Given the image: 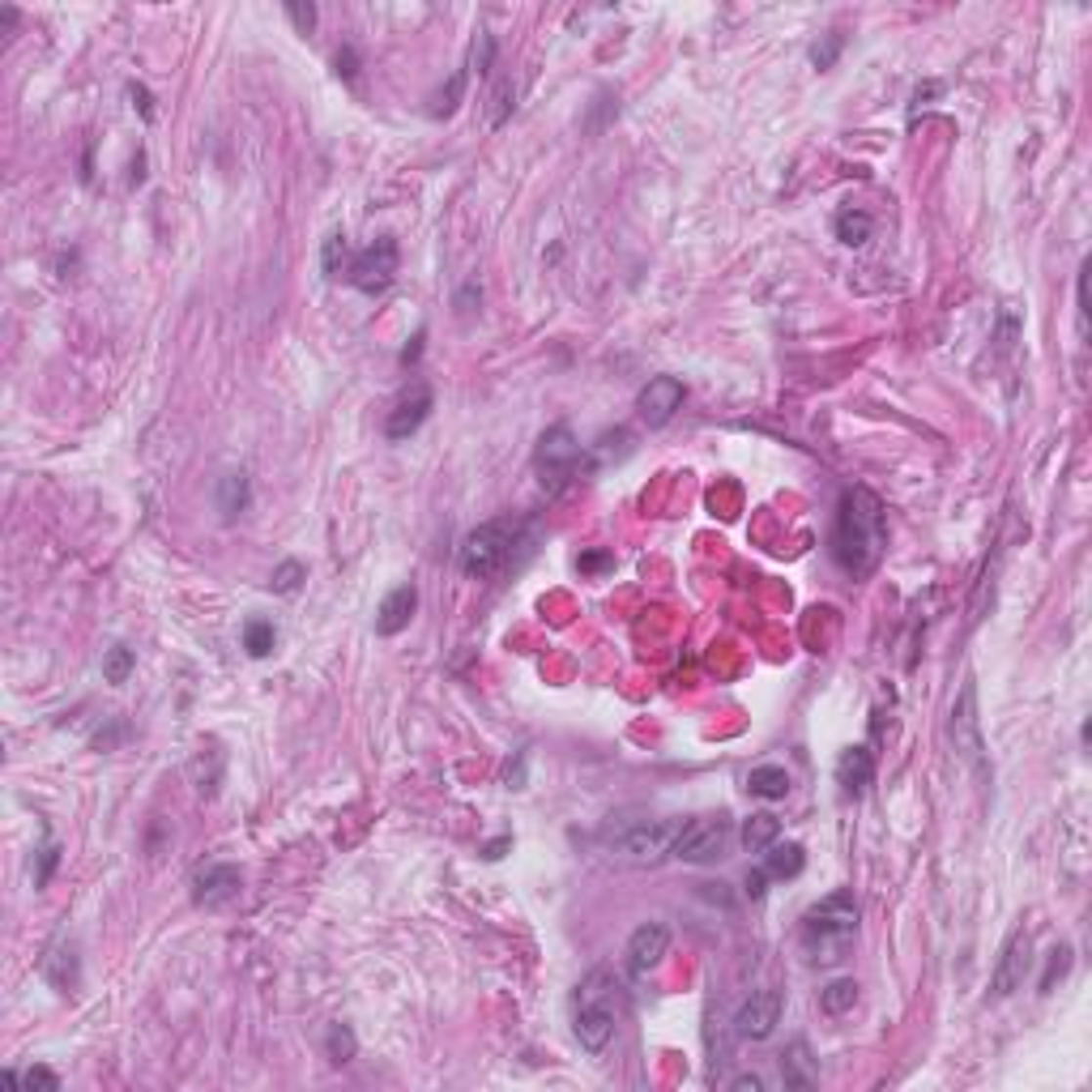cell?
Listing matches in <instances>:
<instances>
[{
  "mask_svg": "<svg viewBox=\"0 0 1092 1092\" xmlns=\"http://www.w3.org/2000/svg\"><path fill=\"white\" fill-rule=\"evenodd\" d=\"M828 550H832V563L853 581L871 577L879 568V559L888 550V521H884V503H879L875 491H866V487L841 491Z\"/></svg>",
  "mask_w": 1092,
  "mask_h": 1092,
  "instance_id": "6da1fadb",
  "label": "cell"
},
{
  "mask_svg": "<svg viewBox=\"0 0 1092 1092\" xmlns=\"http://www.w3.org/2000/svg\"><path fill=\"white\" fill-rule=\"evenodd\" d=\"M853 939H858V900H853V892L837 888L803 913V952L811 965H824V969L841 965L853 952Z\"/></svg>",
  "mask_w": 1092,
  "mask_h": 1092,
  "instance_id": "7a4b0ae2",
  "label": "cell"
},
{
  "mask_svg": "<svg viewBox=\"0 0 1092 1092\" xmlns=\"http://www.w3.org/2000/svg\"><path fill=\"white\" fill-rule=\"evenodd\" d=\"M619 982L610 969H593L585 973L577 994H572V1032H577L581 1050L590 1054H602L615 1037V1025H619Z\"/></svg>",
  "mask_w": 1092,
  "mask_h": 1092,
  "instance_id": "3957f363",
  "label": "cell"
},
{
  "mask_svg": "<svg viewBox=\"0 0 1092 1092\" xmlns=\"http://www.w3.org/2000/svg\"><path fill=\"white\" fill-rule=\"evenodd\" d=\"M521 534H525V525L516 516H500V521L478 525V530L465 534L461 559L457 563H461L465 577H478V581L496 577V572H503L512 563V550L521 546Z\"/></svg>",
  "mask_w": 1092,
  "mask_h": 1092,
  "instance_id": "277c9868",
  "label": "cell"
},
{
  "mask_svg": "<svg viewBox=\"0 0 1092 1092\" xmlns=\"http://www.w3.org/2000/svg\"><path fill=\"white\" fill-rule=\"evenodd\" d=\"M534 465H538V478H543V487L550 491V496H559V491L568 487L581 469H590V461H585V449L577 444V436L563 427V422H559V427H550V431H543L538 453H534Z\"/></svg>",
  "mask_w": 1092,
  "mask_h": 1092,
  "instance_id": "5b68a950",
  "label": "cell"
},
{
  "mask_svg": "<svg viewBox=\"0 0 1092 1092\" xmlns=\"http://www.w3.org/2000/svg\"><path fill=\"white\" fill-rule=\"evenodd\" d=\"M734 841V819L718 811V815H700V819H683V832H678L675 841V853L671 858L678 862H718L725 858V850H730Z\"/></svg>",
  "mask_w": 1092,
  "mask_h": 1092,
  "instance_id": "8992f818",
  "label": "cell"
},
{
  "mask_svg": "<svg viewBox=\"0 0 1092 1092\" xmlns=\"http://www.w3.org/2000/svg\"><path fill=\"white\" fill-rule=\"evenodd\" d=\"M678 832H683V819H640V824H632L628 832H619L615 837V850L628 853L632 862H662L675 853V841Z\"/></svg>",
  "mask_w": 1092,
  "mask_h": 1092,
  "instance_id": "52a82bcc",
  "label": "cell"
},
{
  "mask_svg": "<svg viewBox=\"0 0 1092 1092\" xmlns=\"http://www.w3.org/2000/svg\"><path fill=\"white\" fill-rule=\"evenodd\" d=\"M397 261H402V256H397V240L393 235H380V240L368 243V248L350 261L346 278H350L355 290H363V295H384L397 278Z\"/></svg>",
  "mask_w": 1092,
  "mask_h": 1092,
  "instance_id": "ba28073f",
  "label": "cell"
},
{
  "mask_svg": "<svg viewBox=\"0 0 1092 1092\" xmlns=\"http://www.w3.org/2000/svg\"><path fill=\"white\" fill-rule=\"evenodd\" d=\"M781 990H751V999L734 1012V1032L743 1041H768L772 1028L781 1025Z\"/></svg>",
  "mask_w": 1092,
  "mask_h": 1092,
  "instance_id": "9c48e42d",
  "label": "cell"
},
{
  "mask_svg": "<svg viewBox=\"0 0 1092 1092\" xmlns=\"http://www.w3.org/2000/svg\"><path fill=\"white\" fill-rule=\"evenodd\" d=\"M1028 952H1032V939H1028L1025 926H1016V931L1007 935L1003 952H999V965H994V973H990V994H994V999H1007V994H1016L1020 985H1025Z\"/></svg>",
  "mask_w": 1092,
  "mask_h": 1092,
  "instance_id": "30bf717a",
  "label": "cell"
},
{
  "mask_svg": "<svg viewBox=\"0 0 1092 1092\" xmlns=\"http://www.w3.org/2000/svg\"><path fill=\"white\" fill-rule=\"evenodd\" d=\"M952 738H956V751L969 760L973 768H985V756H982V721H978V687L973 678H965L960 687V700L952 709Z\"/></svg>",
  "mask_w": 1092,
  "mask_h": 1092,
  "instance_id": "8fae6325",
  "label": "cell"
},
{
  "mask_svg": "<svg viewBox=\"0 0 1092 1092\" xmlns=\"http://www.w3.org/2000/svg\"><path fill=\"white\" fill-rule=\"evenodd\" d=\"M671 952V926L666 922H644L628 939V973L632 978H649Z\"/></svg>",
  "mask_w": 1092,
  "mask_h": 1092,
  "instance_id": "7c38bea8",
  "label": "cell"
},
{
  "mask_svg": "<svg viewBox=\"0 0 1092 1092\" xmlns=\"http://www.w3.org/2000/svg\"><path fill=\"white\" fill-rule=\"evenodd\" d=\"M683 397H687V389H683V380H678V375H653V380L640 389V397H636V410H640V418L649 422V427H666V422L678 415Z\"/></svg>",
  "mask_w": 1092,
  "mask_h": 1092,
  "instance_id": "4fadbf2b",
  "label": "cell"
},
{
  "mask_svg": "<svg viewBox=\"0 0 1092 1092\" xmlns=\"http://www.w3.org/2000/svg\"><path fill=\"white\" fill-rule=\"evenodd\" d=\"M240 888H243V875H240V866H231V862L201 866V871L193 875V900H197L201 909H222V905H231V900L240 896Z\"/></svg>",
  "mask_w": 1092,
  "mask_h": 1092,
  "instance_id": "5bb4252c",
  "label": "cell"
},
{
  "mask_svg": "<svg viewBox=\"0 0 1092 1092\" xmlns=\"http://www.w3.org/2000/svg\"><path fill=\"white\" fill-rule=\"evenodd\" d=\"M39 973H43V982L52 985V990L73 994V990H77V978H81V969H77V943H73V939H68V935H56L52 943H47L43 960H39Z\"/></svg>",
  "mask_w": 1092,
  "mask_h": 1092,
  "instance_id": "9a60e30c",
  "label": "cell"
},
{
  "mask_svg": "<svg viewBox=\"0 0 1092 1092\" xmlns=\"http://www.w3.org/2000/svg\"><path fill=\"white\" fill-rule=\"evenodd\" d=\"M427 415H431V389H427V384H415L410 393L397 397L393 415H389V422H384V436H389V440H410L422 422H427Z\"/></svg>",
  "mask_w": 1092,
  "mask_h": 1092,
  "instance_id": "2e32d148",
  "label": "cell"
},
{
  "mask_svg": "<svg viewBox=\"0 0 1092 1092\" xmlns=\"http://www.w3.org/2000/svg\"><path fill=\"white\" fill-rule=\"evenodd\" d=\"M875 781V751L871 747H850L837 760V785L845 798H862L866 785Z\"/></svg>",
  "mask_w": 1092,
  "mask_h": 1092,
  "instance_id": "e0dca14e",
  "label": "cell"
},
{
  "mask_svg": "<svg viewBox=\"0 0 1092 1092\" xmlns=\"http://www.w3.org/2000/svg\"><path fill=\"white\" fill-rule=\"evenodd\" d=\"M415 610H418V590L415 585H397V590L380 602V610H375V632H380V636H397V632L410 628Z\"/></svg>",
  "mask_w": 1092,
  "mask_h": 1092,
  "instance_id": "ac0fdd59",
  "label": "cell"
},
{
  "mask_svg": "<svg viewBox=\"0 0 1092 1092\" xmlns=\"http://www.w3.org/2000/svg\"><path fill=\"white\" fill-rule=\"evenodd\" d=\"M803 866H807V853H803V845H798V841H781L777 837L764 850L768 879H798V875H803Z\"/></svg>",
  "mask_w": 1092,
  "mask_h": 1092,
  "instance_id": "d6986e66",
  "label": "cell"
},
{
  "mask_svg": "<svg viewBox=\"0 0 1092 1092\" xmlns=\"http://www.w3.org/2000/svg\"><path fill=\"white\" fill-rule=\"evenodd\" d=\"M781 1079H785V1088H811L815 1079H819L815 1059H811V1050H807V1041H794V1046L781 1054Z\"/></svg>",
  "mask_w": 1092,
  "mask_h": 1092,
  "instance_id": "ffe728a7",
  "label": "cell"
},
{
  "mask_svg": "<svg viewBox=\"0 0 1092 1092\" xmlns=\"http://www.w3.org/2000/svg\"><path fill=\"white\" fill-rule=\"evenodd\" d=\"M248 500H252V491H248V474H243V469H231V474L218 478V512H222V521H235V516L248 508Z\"/></svg>",
  "mask_w": 1092,
  "mask_h": 1092,
  "instance_id": "44dd1931",
  "label": "cell"
},
{
  "mask_svg": "<svg viewBox=\"0 0 1092 1092\" xmlns=\"http://www.w3.org/2000/svg\"><path fill=\"white\" fill-rule=\"evenodd\" d=\"M790 785H794L790 772L777 768V764H760V768L747 772V790L756 798H768V803H777V798L790 794Z\"/></svg>",
  "mask_w": 1092,
  "mask_h": 1092,
  "instance_id": "7402d4cb",
  "label": "cell"
},
{
  "mask_svg": "<svg viewBox=\"0 0 1092 1092\" xmlns=\"http://www.w3.org/2000/svg\"><path fill=\"white\" fill-rule=\"evenodd\" d=\"M832 231H837V240L845 243V248H862V243L871 240L875 222H871L866 209H841L837 222H832Z\"/></svg>",
  "mask_w": 1092,
  "mask_h": 1092,
  "instance_id": "603a6c76",
  "label": "cell"
},
{
  "mask_svg": "<svg viewBox=\"0 0 1092 1092\" xmlns=\"http://www.w3.org/2000/svg\"><path fill=\"white\" fill-rule=\"evenodd\" d=\"M777 837H781V819L772 815V811H756V815H751L747 824H743V845H747L751 853H764Z\"/></svg>",
  "mask_w": 1092,
  "mask_h": 1092,
  "instance_id": "cb8c5ba5",
  "label": "cell"
},
{
  "mask_svg": "<svg viewBox=\"0 0 1092 1092\" xmlns=\"http://www.w3.org/2000/svg\"><path fill=\"white\" fill-rule=\"evenodd\" d=\"M853 1003H858V982H853V978H837L832 985H824V990H819V1007H824L828 1016L853 1012Z\"/></svg>",
  "mask_w": 1092,
  "mask_h": 1092,
  "instance_id": "d4e9b609",
  "label": "cell"
},
{
  "mask_svg": "<svg viewBox=\"0 0 1092 1092\" xmlns=\"http://www.w3.org/2000/svg\"><path fill=\"white\" fill-rule=\"evenodd\" d=\"M274 644H278V628L269 619H248L243 624V649H248V657H269Z\"/></svg>",
  "mask_w": 1092,
  "mask_h": 1092,
  "instance_id": "484cf974",
  "label": "cell"
},
{
  "mask_svg": "<svg viewBox=\"0 0 1092 1092\" xmlns=\"http://www.w3.org/2000/svg\"><path fill=\"white\" fill-rule=\"evenodd\" d=\"M1071 965H1075V952H1071V943H1059L1054 947V952L1046 956V973H1041V982H1037V990L1041 994H1050L1054 985H1059L1067 973H1071Z\"/></svg>",
  "mask_w": 1092,
  "mask_h": 1092,
  "instance_id": "4316f807",
  "label": "cell"
},
{
  "mask_svg": "<svg viewBox=\"0 0 1092 1092\" xmlns=\"http://www.w3.org/2000/svg\"><path fill=\"white\" fill-rule=\"evenodd\" d=\"M355 1050H359V1041H355V1032H350L346 1025H328V1032H325V1054H328V1063H350L355 1059Z\"/></svg>",
  "mask_w": 1092,
  "mask_h": 1092,
  "instance_id": "83f0119b",
  "label": "cell"
},
{
  "mask_svg": "<svg viewBox=\"0 0 1092 1092\" xmlns=\"http://www.w3.org/2000/svg\"><path fill=\"white\" fill-rule=\"evenodd\" d=\"M465 77H469L465 68H457V73L449 77V86H444V90L436 94V99H431V108H427V111H431V120H444V115H453V111H457V103H461V94H465Z\"/></svg>",
  "mask_w": 1092,
  "mask_h": 1092,
  "instance_id": "f1b7e54d",
  "label": "cell"
},
{
  "mask_svg": "<svg viewBox=\"0 0 1092 1092\" xmlns=\"http://www.w3.org/2000/svg\"><path fill=\"white\" fill-rule=\"evenodd\" d=\"M133 666H137V653L128 649V644H111L108 657H103V678H108V683H128Z\"/></svg>",
  "mask_w": 1092,
  "mask_h": 1092,
  "instance_id": "f546056e",
  "label": "cell"
},
{
  "mask_svg": "<svg viewBox=\"0 0 1092 1092\" xmlns=\"http://www.w3.org/2000/svg\"><path fill=\"white\" fill-rule=\"evenodd\" d=\"M303 577H308V572H303L299 559H282L274 568V577H269V590H274V593H295L303 585Z\"/></svg>",
  "mask_w": 1092,
  "mask_h": 1092,
  "instance_id": "4dcf8cb0",
  "label": "cell"
},
{
  "mask_svg": "<svg viewBox=\"0 0 1092 1092\" xmlns=\"http://www.w3.org/2000/svg\"><path fill=\"white\" fill-rule=\"evenodd\" d=\"M342 265H346V235L333 231L325 240V248H321V269H325V278H337V274H342Z\"/></svg>",
  "mask_w": 1092,
  "mask_h": 1092,
  "instance_id": "1f68e13d",
  "label": "cell"
},
{
  "mask_svg": "<svg viewBox=\"0 0 1092 1092\" xmlns=\"http://www.w3.org/2000/svg\"><path fill=\"white\" fill-rule=\"evenodd\" d=\"M615 115H619V103H615V94H610V90H602V94H597V103H593V111H590V120H585V133H593V137H597V133H602V128H606L610 120H615Z\"/></svg>",
  "mask_w": 1092,
  "mask_h": 1092,
  "instance_id": "d6a6232c",
  "label": "cell"
},
{
  "mask_svg": "<svg viewBox=\"0 0 1092 1092\" xmlns=\"http://www.w3.org/2000/svg\"><path fill=\"white\" fill-rule=\"evenodd\" d=\"M841 47H845V34H841V30H828V34H824V43H815V47H811V65L819 68V73H824V68L837 65Z\"/></svg>",
  "mask_w": 1092,
  "mask_h": 1092,
  "instance_id": "836d02e7",
  "label": "cell"
},
{
  "mask_svg": "<svg viewBox=\"0 0 1092 1092\" xmlns=\"http://www.w3.org/2000/svg\"><path fill=\"white\" fill-rule=\"evenodd\" d=\"M516 90H512V77H503L500 86H496V94H491V103H496V108H491V128H503V120H508L512 115V108H516Z\"/></svg>",
  "mask_w": 1092,
  "mask_h": 1092,
  "instance_id": "e575fe53",
  "label": "cell"
},
{
  "mask_svg": "<svg viewBox=\"0 0 1092 1092\" xmlns=\"http://www.w3.org/2000/svg\"><path fill=\"white\" fill-rule=\"evenodd\" d=\"M469 65H474V73H491V65H496V34L478 30L474 52H469Z\"/></svg>",
  "mask_w": 1092,
  "mask_h": 1092,
  "instance_id": "d590c367",
  "label": "cell"
},
{
  "mask_svg": "<svg viewBox=\"0 0 1092 1092\" xmlns=\"http://www.w3.org/2000/svg\"><path fill=\"white\" fill-rule=\"evenodd\" d=\"M286 18L295 22L299 34H312V30H316V5H303V0H286Z\"/></svg>",
  "mask_w": 1092,
  "mask_h": 1092,
  "instance_id": "8d00e7d4",
  "label": "cell"
},
{
  "mask_svg": "<svg viewBox=\"0 0 1092 1092\" xmlns=\"http://www.w3.org/2000/svg\"><path fill=\"white\" fill-rule=\"evenodd\" d=\"M22 1088H30V1092H34V1088H39V1092H56V1088H61V1075L47 1071V1067H30V1071L22 1075Z\"/></svg>",
  "mask_w": 1092,
  "mask_h": 1092,
  "instance_id": "74e56055",
  "label": "cell"
},
{
  "mask_svg": "<svg viewBox=\"0 0 1092 1092\" xmlns=\"http://www.w3.org/2000/svg\"><path fill=\"white\" fill-rule=\"evenodd\" d=\"M56 862H61V850H56V845H43V850H39V871H34V888H43L47 879H52Z\"/></svg>",
  "mask_w": 1092,
  "mask_h": 1092,
  "instance_id": "f35d334b",
  "label": "cell"
},
{
  "mask_svg": "<svg viewBox=\"0 0 1092 1092\" xmlns=\"http://www.w3.org/2000/svg\"><path fill=\"white\" fill-rule=\"evenodd\" d=\"M333 68H337V77H342V81H355L359 77V52H355V47H342V52L333 56Z\"/></svg>",
  "mask_w": 1092,
  "mask_h": 1092,
  "instance_id": "ab89813d",
  "label": "cell"
},
{
  "mask_svg": "<svg viewBox=\"0 0 1092 1092\" xmlns=\"http://www.w3.org/2000/svg\"><path fill=\"white\" fill-rule=\"evenodd\" d=\"M743 892L751 900H764V892H768V871L764 866H756V871H747V879H743Z\"/></svg>",
  "mask_w": 1092,
  "mask_h": 1092,
  "instance_id": "60d3db41",
  "label": "cell"
},
{
  "mask_svg": "<svg viewBox=\"0 0 1092 1092\" xmlns=\"http://www.w3.org/2000/svg\"><path fill=\"white\" fill-rule=\"evenodd\" d=\"M128 99H133V108L141 111V120H154V99H150V90L146 86H128Z\"/></svg>",
  "mask_w": 1092,
  "mask_h": 1092,
  "instance_id": "b9f144b4",
  "label": "cell"
},
{
  "mask_svg": "<svg viewBox=\"0 0 1092 1092\" xmlns=\"http://www.w3.org/2000/svg\"><path fill=\"white\" fill-rule=\"evenodd\" d=\"M1075 303H1079V328H1088V265H1079V286H1075Z\"/></svg>",
  "mask_w": 1092,
  "mask_h": 1092,
  "instance_id": "7bdbcfd3",
  "label": "cell"
},
{
  "mask_svg": "<svg viewBox=\"0 0 1092 1092\" xmlns=\"http://www.w3.org/2000/svg\"><path fill=\"white\" fill-rule=\"evenodd\" d=\"M939 94H943V81H926V86H918V90H913V103H909V111L926 108V103H931V99H939Z\"/></svg>",
  "mask_w": 1092,
  "mask_h": 1092,
  "instance_id": "ee69618b",
  "label": "cell"
},
{
  "mask_svg": "<svg viewBox=\"0 0 1092 1092\" xmlns=\"http://www.w3.org/2000/svg\"><path fill=\"white\" fill-rule=\"evenodd\" d=\"M730 1088H734V1092H760V1088H764V1079H760L756 1071H751V1075H734Z\"/></svg>",
  "mask_w": 1092,
  "mask_h": 1092,
  "instance_id": "f6af8a7d",
  "label": "cell"
},
{
  "mask_svg": "<svg viewBox=\"0 0 1092 1092\" xmlns=\"http://www.w3.org/2000/svg\"><path fill=\"white\" fill-rule=\"evenodd\" d=\"M508 845H512V837H500V841H491L487 850H483V858H491V862H496V858H503V850H508Z\"/></svg>",
  "mask_w": 1092,
  "mask_h": 1092,
  "instance_id": "bcb514c9",
  "label": "cell"
},
{
  "mask_svg": "<svg viewBox=\"0 0 1092 1092\" xmlns=\"http://www.w3.org/2000/svg\"><path fill=\"white\" fill-rule=\"evenodd\" d=\"M422 337H427V333H422V328H418V333H415V342H410V346L402 350V363H415V359L422 355Z\"/></svg>",
  "mask_w": 1092,
  "mask_h": 1092,
  "instance_id": "7dc6e473",
  "label": "cell"
},
{
  "mask_svg": "<svg viewBox=\"0 0 1092 1092\" xmlns=\"http://www.w3.org/2000/svg\"><path fill=\"white\" fill-rule=\"evenodd\" d=\"M602 563H610V555H585V559H581V568L590 572V568H602Z\"/></svg>",
  "mask_w": 1092,
  "mask_h": 1092,
  "instance_id": "c3c4849f",
  "label": "cell"
}]
</instances>
